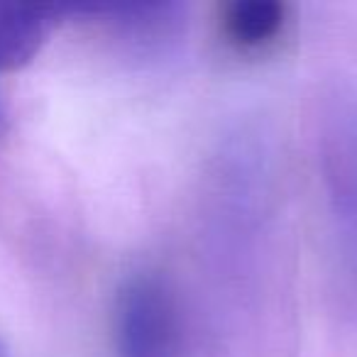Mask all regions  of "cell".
Wrapping results in <instances>:
<instances>
[{"label": "cell", "instance_id": "3957f363", "mask_svg": "<svg viewBox=\"0 0 357 357\" xmlns=\"http://www.w3.org/2000/svg\"><path fill=\"white\" fill-rule=\"evenodd\" d=\"M64 15L100 22L137 50H162L181 32L186 10L174 3H81L64 6Z\"/></svg>", "mask_w": 357, "mask_h": 357}, {"label": "cell", "instance_id": "6da1fadb", "mask_svg": "<svg viewBox=\"0 0 357 357\" xmlns=\"http://www.w3.org/2000/svg\"><path fill=\"white\" fill-rule=\"evenodd\" d=\"M118 357H181V313L174 289L154 272H137L115 303Z\"/></svg>", "mask_w": 357, "mask_h": 357}, {"label": "cell", "instance_id": "7a4b0ae2", "mask_svg": "<svg viewBox=\"0 0 357 357\" xmlns=\"http://www.w3.org/2000/svg\"><path fill=\"white\" fill-rule=\"evenodd\" d=\"M323 174L337 228L357 264V103L335 93L321 120Z\"/></svg>", "mask_w": 357, "mask_h": 357}, {"label": "cell", "instance_id": "277c9868", "mask_svg": "<svg viewBox=\"0 0 357 357\" xmlns=\"http://www.w3.org/2000/svg\"><path fill=\"white\" fill-rule=\"evenodd\" d=\"M64 6H17L0 3V76L27 66L56 25L64 20ZM6 128V108L0 98V130Z\"/></svg>", "mask_w": 357, "mask_h": 357}, {"label": "cell", "instance_id": "5b68a950", "mask_svg": "<svg viewBox=\"0 0 357 357\" xmlns=\"http://www.w3.org/2000/svg\"><path fill=\"white\" fill-rule=\"evenodd\" d=\"M289 8L279 0H235L220 13V35L240 54H262L282 40Z\"/></svg>", "mask_w": 357, "mask_h": 357}, {"label": "cell", "instance_id": "8992f818", "mask_svg": "<svg viewBox=\"0 0 357 357\" xmlns=\"http://www.w3.org/2000/svg\"><path fill=\"white\" fill-rule=\"evenodd\" d=\"M0 357H8V347L3 345V340H0Z\"/></svg>", "mask_w": 357, "mask_h": 357}]
</instances>
